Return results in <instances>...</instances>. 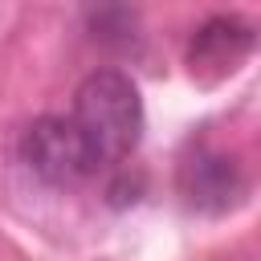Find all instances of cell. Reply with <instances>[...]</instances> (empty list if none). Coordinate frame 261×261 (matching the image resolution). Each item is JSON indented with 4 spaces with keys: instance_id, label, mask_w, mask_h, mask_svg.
<instances>
[{
    "instance_id": "obj_4",
    "label": "cell",
    "mask_w": 261,
    "mask_h": 261,
    "mask_svg": "<svg viewBox=\"0 0 261 261\" xmlns=\"http://www.w3.org/2000/svg\"><path fill=\"white\" fill-rule=\"evenodd\" d=\"M179 188L188 196L192 208L204 212H224L245 196V175L241 163L232 155H216V151H200L179 167Z\"/></svg>"
},
{
    "instance_id": "obj_1",
    "label": "cell",
    "mask_w": 261,
    "mask_h": 261,
    "mask_svg": "<svg viewBox=\"0 0 261 261\" xmlns=\"http://www.w3.org/2000/svg\"><path fill=\"white\" fill-rule=\"evenodd\" d=\"M73 130L82 135L98 167L126 159L143 139V98L139 86L118 69H94L73 94Z\"/></svg>"
},
{
    "instance_id": "obj_3",
    "label": "cell",
    "mask_w": 261,
    "mask_h": 261,
    "mask_svg": "<svg viewBox=\"0 0 261 261\" xmlns=\"http://www.w3.org/2000/svg\"><path fill=\"white\" fill-rule=\"evenodd\" d=\"M253 49V24L241 16H212L196 29L188 45V65L200 82H220L228 77Z\"/></svg>"
},
{
    "instance_id": "obj_2",
    "label": "cell",
    "mask_w": 261,
    "mask_h": 261,
    "mask_svg": "<svg viewBox=\"0 0 261 261\" xmlns=\"http://www.w3.org/2000/svg\"><path fill=\"white\" fill-rule=\"evenodd\" d=\"M20 155L49 184H77V179H86V175L98 171V163L90 159V151H86L82 135L73 130V122L57 118V114H45V118H37L24 130Z\"/></svg>"
}]
</instances>
